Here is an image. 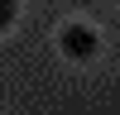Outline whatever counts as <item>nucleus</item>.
Returning a JSON list of instances; mask_svg holds the SVG:
<instances>
[{"instance_id": "nucleus-1", "label": "nucleus", "mask_w": 120, "mask_h": 115, "mask_svg": "<svg viewBox=\"0 0 120 115\" xmlns=\"http://www.w3.org/2000/svg\"><path fill=\"white\" fill-rule=\"evenodd\" d=\"M63 53L67 58H91L96 53V34H91V29H63Z\"/></svg>"}]
</instances>
